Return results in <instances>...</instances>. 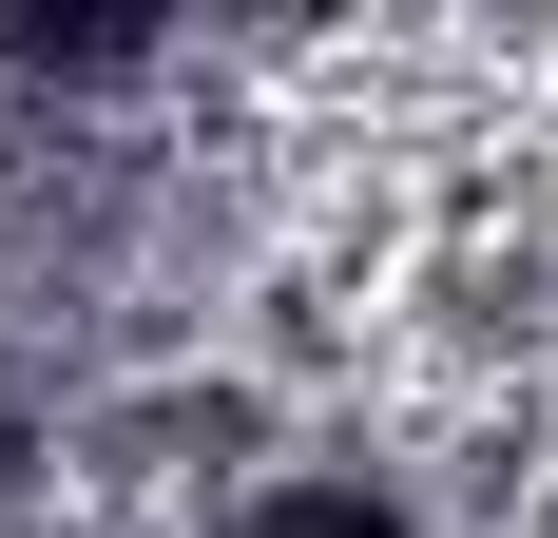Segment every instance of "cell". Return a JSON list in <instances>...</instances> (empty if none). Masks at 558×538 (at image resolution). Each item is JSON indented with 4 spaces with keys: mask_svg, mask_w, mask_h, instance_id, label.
Segmentation results:
<instances>
[{
    "mask_svg": "<svg viewBox=\"0 0 558 538\" xmlns=\"http://www.w3.org/2000/svg\"><path fill=\"white\" fill-rule=\"evenodd\" d=\"M213 538H404V500L386 481H270V500H231Z\"/></svg>",
    "mask_w": 558,
    "mask_h": 538,
    "instance_id": "obj_1",
    "label": "cell"
}]
</instances>
